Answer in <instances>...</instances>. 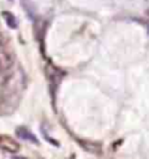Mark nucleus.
<instances>
[{
	"instance_id": "f257e3e1",
	"label": "nucleus",
	"mask_w": 149,
	"mask_h": 159,
	"mask_svg": "<svg viewBox=\"0 0 149 159\" xmlns=\"http://www.w3.org/2000/svg\"><path fill=\"white\" fill-rule=\"evenodd\" d=\"M25 86L26 78L21 69L15 70L5 79L0 89V116H8L15 112L20 104Z\"/></svg>"
},
{
	"instance_id": "f03ea898",
	"label": "nucleus",
	"mask_w": 149,
	"mask_h": 159,
	"mask_svg": "<svg viewBox=\"0 0 149 159\" xmlns=\"http://www.w3.org/2000/svg\"><path fill=\"white\" fill-rule=\"evenodd\" d=\"M13 63V53L8 42L0 38V72L7 71Z\"/></svg>"
},
{
	"instance_id": "7ed1b4c3",
	"label": "nucleus",
	"mask_w": 149,
	"mask_h": 159,
	"mask_svg": "<svg viewBox=\"0 0 149 159\" xmlns=\"http://www.w3.org/2000/svg\"><path fill=\"white\" fill-rule=\"evenodd\" d=\"M0 149H4L9 152H16L19 151L20 146L13 138L7 137V135H0Z\"/></svg>"
},
{
	"instance_id": "20e7f679",
	"label": "nucleus",
	"mask_w": 149,
	"mask_h": 159,
	"mask_svg": "<svg viewBox=\"0 0 149 159\" xmlns=\"http://www.w3.org/2000/svg\"><path fill=\"white\" fill-rule=\"evenodd\" d=\"M16 133H17V135H19L20 138L25 139V141H29V142H32V143H34V145H39L38 138L30 132V130H28L25 126L17 128V129H16Z\"/></svg>"
},
{
	"instance_id": "39448f33",
	"label": "nucleus",
	"mask_w": 149,
	"mask_h": 159,
	"mask_svg": "<svg viewBox=\"0 0 149 159\" xmlns=\"http://www.w3.org/2000/svg\"><path fill=\"white\" fill-rule=\"evenodd\" d=\"M2 15H3L5 22H7V25L9 28H12V29H16V28H17V20H16L15 16L11 12H8V11H3Z\"/></svg>"
},
{
	"instance_id": "423d86ee",
	"label": "nucleus",
	"mask_w": 149,
	"mask_h": 159,
	"mask_svg": "<svg viewBox=\"0 0 149 159\" xmlns=\"http://www.w3.org/2000/svg\"><path fill=\"white\" fill-rule=\"evenodd\" d=\"M12 159H28V158H24V157H13Z\"/></svg>"
},
{
	"instance_id": "0eeeda50",
	"label": "nucleus",
	"mask_w": 149,
	"mask_h": 159,
	"mask_svg": "<svg viewBox=\"0 0 149 159\" xmlns=\"http://www.w3.org/2000/svg\"><path fill=\"white\" fill-rule=\"evenodd\" d=\"M148 15H149V8H148Z\"/></svg>"
}]
</instances>
